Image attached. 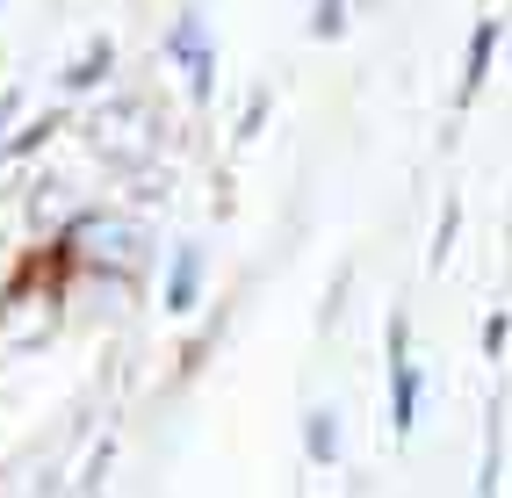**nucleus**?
<instances>
[{"label":"nucleus","mask_w":512,"mask_h":498,"mask_svg":"<svg viewBox=\"0 0 512 498\" xmlns=\"http://www.w3.org/2000/svg\"><path fill=\"white\" fill-rule=\"evenodd\" d=\"M412 419H419V369L404 361V340H397V376H390V426H397V434H412Z\"/></svg>","instance_id":"f257e3e1"},{"label":"nucleus","mask_w":512,"mask_h":498,"mask_svg":"<svg viewBox=\"0 0 512 498\" xmlns=\"http://www.w3.org/2000/svg\"><path fill=\"white\" fill-rule=\"evenodd\" d=\"M195 282H202V253L188 246V253H181V268H174V282H166V304L188 311V304H195Z\"/></svg>","instance_id":"f03ea898"},{"label":"nucleus","mask_w":512,"mask_h":498,"mask_svg":"<svg viewBox=\"0 0 512 498\" xmlns=\"http://www.w3.org/2000/svg\"><path fill=\"white\" fill-rule=\"evenodd\" d=\"M311 455H318V462H332V455H339V434H332V412H318V419H311Z\"/></svg>","instance_id":"7ed1b4c3"}]
</instances>
